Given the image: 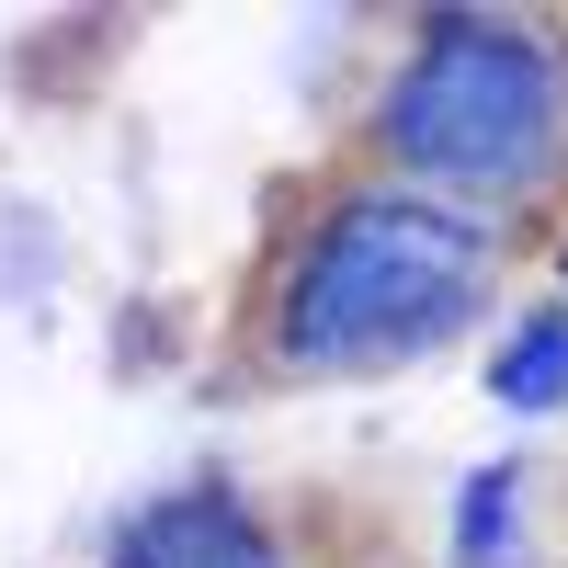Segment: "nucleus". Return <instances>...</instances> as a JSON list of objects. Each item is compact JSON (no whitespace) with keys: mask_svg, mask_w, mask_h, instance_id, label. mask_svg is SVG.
<instances>
[{"mask_svg":"<svg viewBox=\"0 0 568 568\" xmlns=\"http://www.w3.org/2000/svg\"><path fill=\"white\" fill-rule=\"evenodd\" d=\"M500 284V227L409 182L342 194L273 273V353L296 375H375L455 342Z\"/></svg>","mask_w":568,"mask_h":568,"instance_id":"f257e3e1","label":"nucleus"},{"mask_svg":"<svg viewBox=\"0 0 568 568\" xmlns=\"http://www.w3.org/2000/svg\"><path fill=\"white\" fill-rule=\"evenodd\" d=\"M375 149L455 216L535 205L568 171V34L535 12H433L387 69Z\"/></svg>","mask_w":568,"mask_h":568,"instance_id":"f03ea898","label":"nucleus"},{"mask_svg":"<svg viewBox=\"0 0 568 568\" xmlns=\"http://www.w3.org/2000/svg\"><path fill=\"white\" fill-rule=\"evenodd\" d=\"M103 568H284V557H273L262 511H251L240 489H171V500H149V511L114 535Z\"/></svg>","mask_w":568,"mask_h":568,"instance_id":"7ed1b4c3","label":"nucleus"},{"mask_svg":"<svg viewBox=\"0 0 568 568\" xmlns=\"http://www.w3.org/2000/svg\"><path fill=\"white\" fill-rule=\"evenodd\" d=\"M489 398H500L511 420H546V409H568V307L511 318V342L489 353Z\"/></svg>","mask_w":568,"mask_h":568,"instance_id":"20e7f679","label":"nucleus"},{"mask_svg":"<svg viewBox=\"0 0 568 568\" xmlns=\"http://www.w3.org/2000/svg\"><path fill=\"white\" fill-rule=\"evenodd\" d=\"M455 568H524V466H478L455 489Z\"/></svg>","mask_w":568,"mask_h":568,"instance_id":"39448f33","label":"nucleus"}]
</instances>
